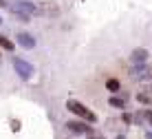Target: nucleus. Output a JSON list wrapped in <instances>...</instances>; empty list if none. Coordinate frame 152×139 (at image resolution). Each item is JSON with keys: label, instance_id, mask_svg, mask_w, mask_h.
Listing matches in <instances>:
<instances>
[{"label": "nucleus", "instance_id": "nucleus-12", "mask_svg": "<svg viewBox=\"0 0 152 139\" xmlns=\"http://www.w3.org/2000/svg\"><path fill=\"white\" fill-rule=\"evenodd\" d=\"M137 99H139V104H143V106H150V101H152V97H150V95H145V93H139Z\"/></svg>", "mask_w": 152, "mask_h": 139}, {"label": "nucleus", "instance_id": "nucleus-16", "mask_svg": "<svg viewBox=\"0 0 152 139\" xmlns=\"http://www.w3.org/2000/svg\"><path fill=\"white\" fill-rule=\"evenodd\" d=\"M91 139H102V137H95V135H93V137H91Z\"/></svg>", "mask_w": 152, "mask_h": 139}, {"label": "nucleus", "instance_id": "nucleus-11", "mask_svg": "<svg viewBox=\"0 0 152 139\" xmlns=\"http://www.w3.org/2000/svg\"><path fill=\"white\" fill-rule=\"evenodd\" d=\"M0 46H2V49H7L9 53H11V51H13V42H11V40H9V38H4V35H2V33H0Z\"/></svg>", "mask_w": 152, "mask_h": 139}, {"label": "nucleus", "instance_id": "nucleus-7", "mask_svg": "<svg viewBox=\"0 0 152 139\" xmlns=\"http://www.w3.org/2000/svg\"><path fill=\"white\" fill-rule=\"evenodd\" d=\"M15 38H18L15 42H18L22 49H27V51H29V49H35V38H33L31 33H18Z\"/></svg>", "mask_w": 152, "mask_h": 139}, {"label": "nucleus", "instance_id": "nucleus-3", "mask_svg": "<svg viewBox=\"0 0 152 139\" xmlns=\"http://www.w3.org/2000/svg\"><path fill=\"white\" fill-rule=\"evenodd\" d=\"M66 108H69L73 115H77L80 119H84V121H91V124L97 121V115L93 113L91 108H86L82 101H77V99H69V101H66Z\"/></svg>", "mask_w": 152, "mask_h": 139}, {"label": "nucleus", "instance_id": "nucleus-17", "mask_svg": "<svg viewBox=\"0 0 152 139\" xmlns=\"http://www.w3.org/2000/svg\"><path fill=\"white\" fill-rule=\"evenodd\" d=\"M0 24H2V18H0Z\"/></svg>", "mask_w": 152, "mask_h": 139}, {"label": "nucleus", "instance_id": "nucleus-4", "mask_svg": "<svg viewBox=\"0 0 152 139\" xmlns=\"http://www.w3.org/2000/svg\"><path fill=\"white\" fill-rule=\"evenodd\" d=\"M13 68H15V73H18L22 79H31L33 77V64L24 62L22 57H13Z\"/></svg>", "mask_w": 152, "mask_h": 139}, {"label": "nucleus", "instance_id": "nucleus-10", "mask_svg": "<svg viewBox=\"0 0 152 139\" xmlns=\"http://www.w3.org/2000/svg\"><path fill=\"white\" fill-rule=\"evenodd\" d=\"M106 88H108V90H110V93L115 95V93H119L121 84H119V79H108V82H106Z\"/></svg>", "mask_w": 152, "mask_h": 139}, {"label": "nucleus", "instance_id": "nucleus-8", "mask_svg": "<svg viewBox=\"0 0 152 139\" xmlns=\"http://www.w3.org/2000/svg\"><path fill=\"white\" fill-rule=\"evenodd\" d=\"M148 71V64H130V73L134 77H141V73Z\"/></svg>", "mask_w": 152, "mask_h": 139}, {"label": "nucleus", "instance_id": "nucleus-5", "mask_svg": "<svg viewBox=\"0 0 152 139\" xmlns=\"http://www.w3.org/2000/svg\"><path fill=\"white\" fill-rule=\"evenodd\" d=\"M66 126H69V130L75 132V135H91V126L84 119H71Z\"/></svg>", "mask_w": 152, "mask_h": 139}, {"label": "nucleus", "instance_id": "nucleus-13", "mask_svg": "<svg viewBox=\"0 0 152 139\" xmlns=\"http://www.w3.org/2000/svg\"><path fill=\"white\" fill-rule=\"evenodd\" d=\"M121 121H124V124H130V121H132V115H130V113H124V115H121Z\"/></svg>", "mask_w": 152, "mask_h": 139}, {"label": "nucleus", "instance_id": "nucleus-9", "mask_svg": "<svg viewBox=\"0 0 152 139\" xmlns=\"http://www.w3.org/2000/svg\"><path fill=\"white\" fill-rule=\"evenodd\" d=\"M108 104H110L113 108H126V99H124V97H117V95H110Z\"/></svg>", "mask_w": 152, "mask_h": 139}, {"label": "nucleus", "instance_id": "nucleus-15", "mask_svg": "<svg viewBox=\"0 0 152 139\" xmlns=\"http://www.w3.org/2000/svg\"><path fill=\"white\" fill-rule=\"evenodd\" d=\"M145 135H148V139H152V132H150V130H148V132H145Z\"/></svg>", "mask_w": 152, "mask_h": 139}, {"label": "nucleus", "instance_id": "nucleus-2", "mask_svg": "<svg viewBox=\"0 0 152 139\" xmlns=\"http://www.w3.org/2000/svg\"><path fill=\"white\" fill-rule=\"evenodd\" d=\"M35 4V15L42 18H57L60 15V4L55 0H33Z\"/></svg>", "mask_w": 152, "mask_h": 139}, {"label": "nucleus", "instance_id": "nucleus-14", "mask_svg": "<svg viewBox=\"0 0 152 139\" xmlns=\"http://www.w3.org/2000/svg\"><path fill=\"white\" fill-rule=\"evenodd\" d=\"M143 113H145V121L152 126V110H143Z\"/></svg>", "mask_w": 152, "mask_h": 139}, {"label": "nucleus", "instance_id": "nucleus-1", "mask_svg": "<svg viewBox=\"0 0 152 139\" xmlns=\"http://www.w3.org/2000/svg\"><path fill=\"white\" fill-rule=\"evenodd\" d=\"M7 7L15 15V20H20V22H29L35 15V4L29 2V0H11Z\"/></svg>", "mask_w": 152, "mask_h": 139}, {"label": "nucleus", "instance_id": "nucleus-6", "mask_svg": "<svg viewBox=\"0 0 152 139\" xmlns=\"http://www.w3.org/2000/svg\"><path fill=\"white\" fill-rule=\"evenodd\" d=\"M148 49H134L132 53H130V64H148Z\"/></svg>", "mask_w": 152, "mask_h": 139}]
</instances>
